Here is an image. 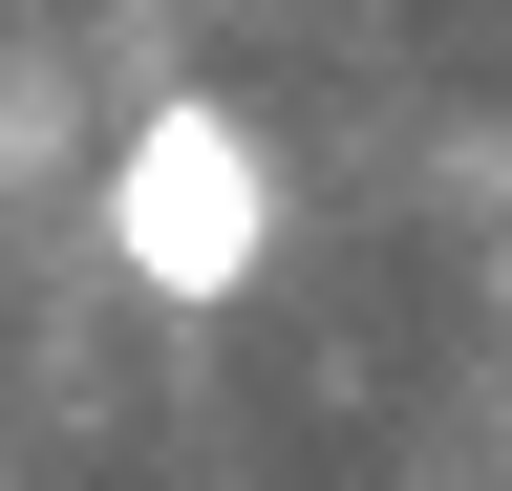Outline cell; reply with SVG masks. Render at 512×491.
<instances>
[{
	"label": "cell",
	"mask_w": 512,
	"mask_h": 491,
	"mask_svg": "<svg viewBox=\"0 0 512 491\" xmlns=\"http://www.w3.org/2000/svg\"><path fill=\"white\" fill-rule=\"evenodd\" d=\"M256 257H278V171H256L235 107H150V129L107 150V278L171 299V321H214V299H256Z\"/></svg>",
	"instance_id": "cell-1"
}]
</instances>
